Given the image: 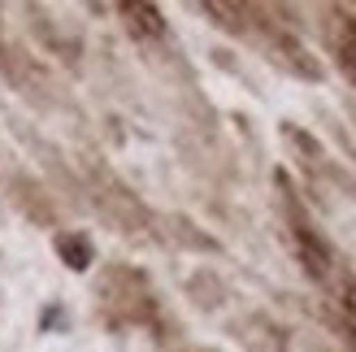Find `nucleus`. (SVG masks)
Here are the masks:
<instances>
[{"label": "nucleus", "mask_w": 356, "mask_h": 352, "mask_svg": "<svg viewBox=\"0 0 356 352\" xmlns=\"http://www.w3.org/2000/svg\"><path fill=\"white\" fill-rule=\"evenodd\" d=\"M57 248L65 253V261H70L74 270H83L87 261H92V243H87L83 235H57Z\"/></svg>", "instance_id": "5"}, {"label": "nucleus", "mask_w": 356, "mask_h": 352, "mask_svg": "<svg viewBox=\"0 0 356 352\" xmlns=\"http://www.w3.org/2000/svg\"><path fill=\"white\" fill-rule=\"evenodd\" d=\"M334 61H339V70L356 83V17H343L339 22V35H334Z\"/></svg>", "instance_id": "4"}, {"label": "nucleus", "mask_w": 356, "mask_h": 352, "mask_svg": "<svg viewBox=\"0 0 356 352\" xmlns=\"http://www.w3.org/2000/svg\"><path fill=\"white\" fill-rule=\"evenodd\" d=\"M122 17H127V31L135 40H165V22H161V9L152 5H122Z\"/></svg>", "instance_id": "2"}, {"label": "nucleus", "mask_w": 356, "mask_h": 352, "mask_svg": "<svg viewBox=\"0 0 356 352\" xmlns=\"http://www.w3.org/2000/svg\"><path fill=\"white\" fill-rule=\"evenodd\" d=\"M265 48H270V61H278L282 70H291V74L300 79H322V65H317L305 44L291 40V35H282V31H270V40H265Z\"/></svg>", "instance_id": "1"}, {"label": "nucleus", "mask_w": 356, "mask_h": 352, "mask_svg": "<svg viewBox=\"0 0 356 352\" xmlns=\"http://www.w3.org/2000/svg\"><path fill=\"white\" fill-rule=\"evenodd\" d=\"M9 187H13V191H9V196H13V205H22V209H26V214H31L35 222H48V218H52L48 209L40 205V183H35L31 174H13V179H9Z\"/></svg>", "instance_id": "3"}]
</instances>
